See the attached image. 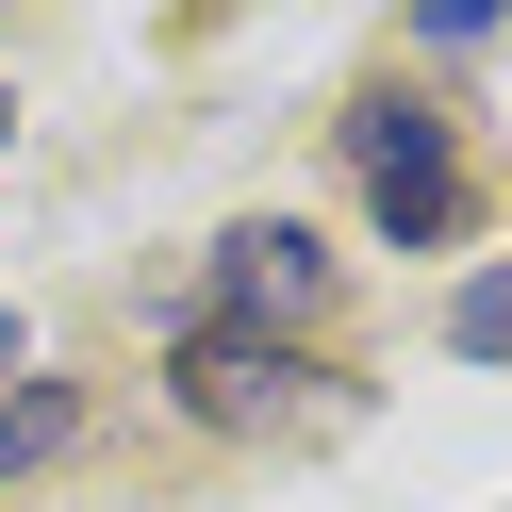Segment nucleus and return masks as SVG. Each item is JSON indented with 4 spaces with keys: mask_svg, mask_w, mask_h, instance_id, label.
<instances>
[{
    "mask_svg": "<svg viewBox=\"0 0 512 512\" xmlns=\"http://www.w3.org/2000/svg\"><path fill=\"white\" fill-rule=\"evenodd\" d=\"M347 149H364V199L397 248H446L463 232V149H446L430 100H347Z\"/></svg>",
    "mask_w": 512,
    "mask_h": 512,
    "instance_id": "f257e3e1",
    "label": "nucleus"
},
{
    "mask_svg": "<svg viewBox=\"0 0 512 512\" xmlns=\"http://www.w3.org/2000/svg\"><path fill=\"white\" fill-rule=\"evenodd\" d=\"M331 298V265H314V232H281V215H248L232 248H215V331H298V314Z\"/></svg>",
    "mask_w": 512,
    "mask_h": 512,
    "instance_id": "f03ea898",
    "label": "nucleus"
},
{
    "mask_svg": "<svg viewBox=\"0 0 512 512\" xmlns=\"http://www.w3.org/2000/svg\"><path fill=\"white\" fill-rule=\"evenodd\" d=\"M182 397H199L215 430H298V364H281L265 331H182Z\"/></svg>",
    "mask_w": 512,
    "mask_h": 512,
    "instance_id": "7ed1b4c3",
    "label": "nucleus"
},
{
    "mask_svg": "<svg viewBox=\"0 0 512 512\" xmlns=\"http://www.w3.org/2000/svg\"><path fill=\"white\" fill-rule=\"evenodd\" d=\"M67 430H83V397H67V380H34V364L0 380V479H34V463H50Z\"/></svg>",
    "mask_w": 512,
    "mask_h": 512,
    "instance_id": "20e7f679",
    "label": "nucleus"
},
{
    "mask_svg": "<svg viewBox=\"0 0 512 512\" xmlns=\"http://www.w3.org/2000/svg\"><path fill=\"white\" fill-rule=\"evenodd\" d=\"M446 347H463V364H512V265H479L463 298H446Z\"/></svg>",
    "mask_w": 512,
    "mask_h": 512,
    "instance_id": "39448f33",
    "label": "nucleus"
},
{
    "mask_svg": "<svg viewBox=\"0 0 512 512\" xmlns=\"http://www.w3.org/2000/svg\"><path fill=\"white\" fill-rule=\"evenodd\" d=\"M496 17H512V0H413V34H430V50H463V34H496Z\"/></svg>",
    "mask_w": 512,
    "mask_h": 512,
    "instance_id": "423d86ee",
    "label": "nucleus"
},
{
    "mask_svg": "<svg viewBox=\"0 0 512 512\" xmlns=\"http://www.w3.org/2000/svg\"><path fill=\"white\" fill-rule=\"evenodd\" d=\"M0 380H17V314H0Z\"/></svg>",
    "mask_w": 512,
    "mask_h": 512,
    "instance_id": "0eeeda50",
    "label": "nucleus"
},
{
    "mask_svg": "<svg viewBox=\"0 0 512 512\" xmlns=\"http://www.w3.org/2000/svg\"><path fill=\"white\" fill-rule=\"evenodd\" d=\"M0 133H17V100H0Z\"/></svg>",
    "mask_w": 512,
    "mask_h": 512,
    "instance_id": "6e6552de",
    "label": "nucleus"
}]
</instances>
